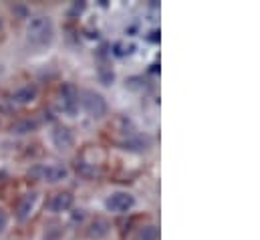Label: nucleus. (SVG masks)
Masks as SVG:
<instances>
[{"instance_id": "f257e3e1", "label": "nucleus", "mask_w": 260, "mask_h": 240, "mask_svg": "<svg viewBox=\"0 0 260 240\" xmlns=\"http://www.w3.org/2000/svg\"><path fill=\"white\" fill-rule=\"evenodd\" d=\"M55 37V24L49 16L45 14H37L32 18H28L26 22V39L30 45L35 47H45L53 41Z\"/></svg>"}, {"instance_id": "f03ea898", "label": "nucleus", "mask_w": 260, "mask_h": 240, "mask_svg": "<svg viewBox=\"0 0 260 240\" xmlns=\"http://www.w3.org/2000/svg\"><path fill=\"white\" fill-rule=\"evenodd\" d=\"M79 105L87 111V115H91V117H95V119H99V117H103V115L107 113V101H105V97H103L101 93L93 91V89L81 91V95H79Z\"/></svg>"}, {"instance_id": "7ed1b4c3", "label": "nucleus", "mask_w": 260, "mask_h": 240, "mask_svg": "<svg viewBox=\"0 0 260 240\" xmlns=\"http://www.w3.org/2000/svg\"><path fill=\"white\" fill-rule=\"evenodd\" d=\"M133 206H135V198L131 196L129 192H113L105 200V208L109 212H115V214H125Z\"/></svg>"}, {"instance_id": "20e7f679", "label": "nucleus", "mask_w": 260, "mask_h": 240, "mask_svg": "<svg viewBox=\"0 0 260 240\" xmlns=\"http://www.w3.org/2000/svg\"><path fill=\"white\" fill-rule=\"evenodd\" d=\"M61 107L67 115H75L79 109V91L75 85L67 83L61 87Z\"/></svg>"}, {"instance_id": "39448f33", "label": "nucleus", "mask_w": 260, "mask_h": 240, "mask_svg": "<svg viewBox=\"0 0 260 240\" xmlns=\"http://www.w3.org/2000/svg\"><path fill=\"white\" fill-rule=\"evenodd\" d=\"M51 139H53L55 147H59V149H69V147H73V143H75V135H73L71 127H67L63 123H57V125L53 127Z\"/></svg>"}, {"instance_id": "423d86ee", "label": "nucleus", "mask_w": 260, "mask_h": 240, "mask_svg": "<svg viewBox=\"0 0 260 240\" xmlns=\"http://www.w3.org/2000/svg\"><path fill=\"white\" fill-rule=\"evenodd\" d=\"M39 174H41L43 180L51 182V184H57V182L67 180L69 170H67L65 166H61V164H49V166H43L39 170Z\"/></svg>"}, {"instance_id": "0eeeda50", "label": "nucleus", "mask_w": 260, "mask_h": 240, "mask_svg": "<svg viewBox=\"0 0 260 240\" xmlns=\"http://www.w3.org/2000/svg\"><path fill=\"white\" fill-rule=\"evenodd\" d=\"M37 99V87L35 85H22L18 87L12 95H10V101L12 105H28Z\"/></svg>"}, {"instance_id": "6e6552de", "label": "nucleus", "mask_w": 260, "mask_h": 240, "mask_svg": "<svg viewBox=\"0 0 260 240\" xmlns=\"http://www.w3.org/2000/svg\"><path fill=\"white\" fill-rule=\"evenodd\" d=\"M73 202H75V198H73L71 192H59V194H55V196L51 198L49 208H51V212L61 214V212H69V210L73 208Z\"/></svg>"}, {"instance_id": "1a4fd4ad", "label": "nucleus", "mask_w": 260, "mask_h": 240, "mask_svg": "<svg viewBox=\"0 0 260 240\" xmlns=\"http://www.w3.org/2000/svg\"><path fill=\"white\" fill-rule=\"evenodd\" d=\"M151 147V137L149 135H145V133H135V135H131L127 137L125 141H123V149H129V152H147Z\"/></svg>"}, {"instance_id": "9d476101", "label": "nucleus", "mask_w": 260, "mask_h": 240, "mask_svg": "<svg viewBox=\"0 0 260 240\" xmlns=\"http://www.w3.org/2000/svg\"><path fill=\"white\" fill-rule=\"evenodd\" d=\"M35 204H37V194L35 192H30V194H24L22 198H20V202H18V206H16V218L22 222V220H26L30 214H32V210H35Z\"/></svg>"}, {"instance_id": "9b49d317", "label": "nucleus", "mask_w": 260, "mask_h": 240, "mask_svg": "<svg viewBox=\"0 0 260 240\" xmlns=\"http://www.w3.org/2000/svg\"><path fill=\"white\" fill-rule=\"evenodd\" d=\"M109 228H111V224L105 220V218H95L91 224H89V228H87V234H89V238H103V236H107L109 234Z\"/></svg>"}, {"instance_id": "f8f14e48", "label": "nucleus", "mask_w": 260, "mask_h": 240, "mask_svg": "<svg viewBox=\"0 0 260 240\" xmlns=\"http://www.w3.org/2000/svg\"><path fill=\"white\" fill-rule=\"evenodd\" d=\"M157 238H159V232H157V226H153V224H143L133 234V240H157Z\"/></svg>"}, {"instance_id": "ddd939ff", "label": "nucleus", "mask_w": 260, "mask_h": 240, "mask_svg": "<svg viewBox=\"0 0 260 240\" xmlns=\"http://www.w3.org/2000/svg\"><path fill=\"white\" fill-rule=\"evenodd\" d=\"M39 127V121L37 119H24L20 121V123H16L14 127H12V131H16V133H26V131H35Z\"/></svg>"}, {"instance_id": "4468645a", "label": "nucleus", "mask_w": 260, "mask_h": 240, "mask_svg": "<svg viewBox=\"0 0 260 240\" xmlns=\"http://www.w3.org/2000/svg\"><path fill=\"white\" fill-rule=\"evenodd\" d=\"M99 79H101L103 85H111L113 79H115V75H113L111 69H101V71H99Z\"/></svg>"}, {"instance_id": "2eb2a0df", "label": "nucleus", "mask_w": 260, "mask_h": 240, "mask_svg": "<svg viewBox=\"0 0 260 240\" xmlns=\"http://www.w3.org/2000/svg\"><path fill=\"white\" fill-rule=\"evenodd\" d=\"M85 8H87V4H85V2H73V6H71V16L81 14Z\"/></svg>"}, {"instance_id": "dca6fc26", "label": "nucleus", "mask_w": 260, "mask_h": 240, "mask_svg": "<svg viewBox=\"0 0 260 240\" xmlns=\"http://www.w3.org/2000/svg\"><path fill=\"white\" fill-rule=\"evenodd\" d=\"M6 224H8V214H6V212L0 208V232L6 228Z\"/></svg>"}]
</instances>
